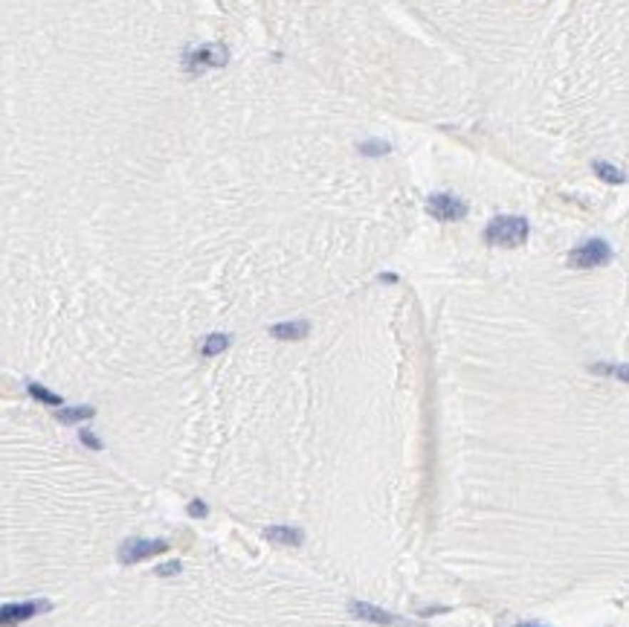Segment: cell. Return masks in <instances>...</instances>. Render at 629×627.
Returning a JSON list of instances; mask_svg holds the SVG:
<instances>
[{"instance_id":"52a82bcc","label":"cell","mask_w":629,"mask_h":627,"mask_svg":"<svg viewBox=\"0 0 629 627\" xmlns=\"http://www.w3.org/2000/svg\"><path fill=\"white\" fill-rule=\"evenodd\" d=\"M351 616L363 618V621H372V624H383V627H409L406 618H400L383 607H374V604H366V601H354L351 604Z\"/></svg>"},{"instance_id":"9a60e30c","label":"cell","mask_w":629,"mask_h":627,"mask_svg":"<svg viewBox=\"0 0 629 627\" xmlns=\"http://www.w3.org/2000/svg\"><path fill=\"white\" fill-rule=\"evenodd\" d=\"M78 438H81V441L90 447V451H102V441H99V436H96V433L81 430V433H78Z\"/></svg>"},{"instance_id":"30bf717a","label":"cell","mask_w":629,"mask_h":627,"mask_svg":"<svg viewBox=\"0 0 629 627\" xmlns=\"http://www.w3.org/2000/svg\"><path fill=\"white\" fill-rule=\"evenodd\" d=\"M592 169H595V174L600 177L603 184H626V174H623V169H615L612 163H606V160H595L592 163Z\"/></svg>"},{"instance_id":"e0dca14e","label":"cell","mask_w":629,"mask_h":627,"mask_svg":"<svg viewBox=\"0 0 629 627\" xmlns=\"http://www.w3.org/2000/svg\"><path fill=\"white\" fill-rule=\"evenodd\" d=\"M206 511H209L206 503H200V500H192V503H189V514H192V517H206Z\"/></svg>"},{"instance_id":"8992f818","label":"cell","mask_w":629,"mask_h":627,"mask_svg":"<svg viewBox=\"0 0 629 627\" xmlns=\"http://www.w3.org/2000/svg\"><path fill=\"white\" fill-rule=\"evenodd\" d=\"M426 212L438 221H461L467 215V204L456 195H446V192H438L426 201Z\"/></svg>"},{"instance_id":"ac0fdd59","label":"cell","mask_w":629,"mask_h":627,"mask_svg":"<svg viewBox=\"0 0 629 627\" xmlns=\"http://www.w3.org/2000/svg\"><path fill=\"white\" fill-rule=\"evenodd\" d=\"M516 627H543V624H531V621H528V624H516Z\"/></svg>"},{"instance_id":"ba28073f","label":"cell","mask_w":629,"mask_h":627,"mask_svg":"<svg viewBox=\"0 0 629 627\" xmlns=\"http://www.w3.org/2000/svg\"><path fill=\"white\" fill-rule=\"evenodd\" d=\"M270 334H273L276 340H305L307 334H310V323H305V320H293V323H276V326H270Z\"/></svg>"},{"instance_id":"6da1fadb","label":"cell","mask_w":629,"mask_h":627,"mask_svg":"<svg viewBox=\"0 0 629 627\" xmlns=\"http://www.w3.org/2000/svg\"><path fill=\"white\" fill-rule=\"evenodd\" d=\"M528 239V221L519 215H499L484 227V241L490 247H519Z\"/></svg>"},{"instance_id":"8fae6325","label":"cell","mask_w":629,"mask_h":627,"mask_svg":"<svg viewBox=\"0 0 629 627\" xmlns=\"http://www.w3.org/2000/svg\"><path fill=\"white\" fill-rule=\"evenodd\" d=\"M93 416H96V410H93V407H64V410H58V413H56V418H58V421H64V424L87 421V418H93Z\"/></svg>"},{"instance_id":"7c38bea8","label":"cell","mask_w":629,"mask_h":627,"mask_svg":"<svg viewBox=\"0 0 629 627\" xmlns=\"http://www.w3.org/2000/svg\"><path fill=\"white\" fill-rule=\"evenodd\" d=\"M227 346H230V334H209V337L203 340L200 351H203L206 357H215V354H220V351H227Z\"/></svg>"},{"instance_id":"3957f363","label":"cell","mask_w":629,"mask_h":627,"mask_svg":"<svg viewBox=\"0 0 629 627\" xmlns=\"http://www.w3.org/2000/svg\"><path fill=\"white\" fill-rule=\"evenodd\" d=\"M168 552V543L165 541H148V537H131L119 546V561L122 563H140V561H148V558H157V555H165Z\"/></svg>"},{"instance_id":"5b68a950","label":"cell","mask_w":629,"mask_h":627,"mask_svg":"<svg viewBox=\"0 0 629 627\" xmlns=\"http://www.w3.org/2000/svg\"><path fill=\"white\" fill-rule=\"evenodd\" d=\"M53 604L50 601H18V604H4L0 607V627H15L24 624L41 613H47Z\"/></svg>"},{"instance_id":"9c48e42d","label":"cell","mask_w":629,"mask_h":627,"mask_svg":"<svg viewBox=\"0 0 629 627\" xmlns=\"http://www.w3.org/2000/svg\"><path fill=\"white\" fill-rule=\"evenodd\" d=\"M264 537L267 541H273V543H285V546H299L305 541L302 528H290V526H267Z\"/></svg>"},{"instance_id":"5bb4252c","label":"cell","mask_w":629,"mask_h":627,"mask_svg":"<svg viewBox=\"0 0 629 627\" xmlns=\"http://www.w3.org/2000/svg\"><path fill=\"white\" fill-rule=\"evenodd\" d=\"M389 151H392V146H389V143H383V140L359 143V154H366V157H383V154H389Z\"/></svg>"},{"instance_id":"4fadbf2b","label":"cell","mask_w":629,"mask_h":627,"mask_svg":"<svg viewBox=\"0 0 629 627\" xmlns=\"http://www.w3.org/2000/svg\"><path fill=\"white\" fill-rule=\"evenodd\" d=\"M26 389H29V395H32L35 401H41V404H50V407H61V395L50 392L47 386H41V383H29Z\"/></svg>"},{"instance_id":"7a4b0ae2","label":"cell","mask_w":629,"mask_h":627,"mask_svg":"<svg viewBox=\"0 0 629 627\" xmlns=\"http://www.w3.org/2000/svg\"><path fill=\"white\" fill-rule=\"evenodd\" d=\"M612 247L603 241V239H592V241H583L580 247H574L568 253V264L571 267H580V271H592V267H603L612 261Z\"/></svg>"},{"instance_id":"2e32d148","label":"cell","mask_w":629,"mask_h":627,"mask_svg":"<svg viewBox=\"0 0 629 627\" xmlns=\"http://www.w3.org/2000/svg\"><path fill=\"white\" fill-rule=\"evenodd\" d=\"M180 569H183V563H180V561H168V563L157 566V575H160V578H168V575H177Z\"/></svg>"},{"instance_id":"277c9868","label":"cell","mask_w":629,"mask_h":627,"mask_svg":"<svg viewBox=\"0 0 629 627\" xmlns=\"http://www.w3.org/2000/svg\"><path fill=\"white\" fill-rule=\"evenodd\" d=\"M227 61H230V53H227V47H220V44H203V47L186 53V70H189V73L223 67Z\"/></svg>"}]
</instances>
